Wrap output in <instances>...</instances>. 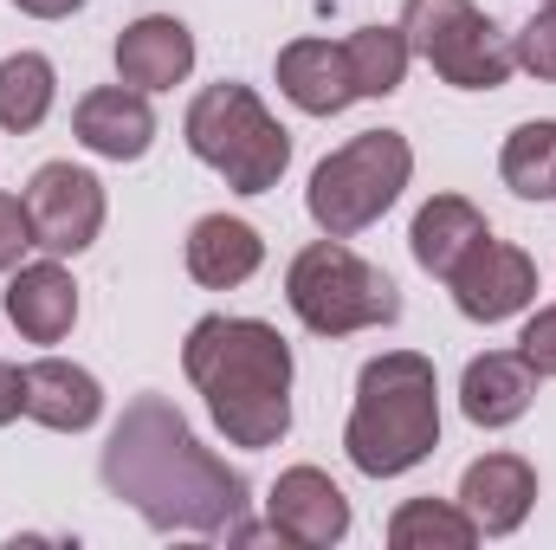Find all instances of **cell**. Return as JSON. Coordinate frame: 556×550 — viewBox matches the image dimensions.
I'll return each mask as SVG.
<instances>
[{
    "instance_id": "1",
    "label": "cell",
    "mask_w": 556,
    "mask_h": 550,
    "mask_svg": "<svg viewBox=\"0 0 556 550\" xmlns=\"http://www.w3.org/2000/svg\"><path fill=\"white\" fill-rule=\"evenodd\" d=\"M104 486L155 532L247 538V479L194 440L168 396H137L104 440Z\"/></svg>"
},
{
    "instance_id": "2",
    "label": "cell",
    "mask_w": 556,
    "mask_h": 550,
    "mask_svg": "<svg viewBox=\"0 0 556 550\" xmlns=\"http://www.w3.org/2000/svg\"><path fill=\"white\" fill-rule=\"evenodd\" d=\"M181 370L233 447H278L291 434V343L266 317H201Z\"/></svg>"
},
{
    "instance_id": "3",
    "label": "cell",
    "mask_w": 556,
    "mask_h": 550,
    "mask_svg": "<svg viewBox=\"0 0 556 550\" xmlns=\"http://www.w3.org/2000/svg\"><path fill=\"white\" fill-rule=\"evenodd\" d=\"M343 447L350 466L369 479H402L440 447V383L420 350H389L363 363Z\"/></svg>"
},
{
    "instance_id": "4",
    "label": "cell",
    "mask_w": 556,
    "mask_h": 550,
    "mask_svg": "<svg viewBox=\"0 0 556 550\" xmlns=\"http://www.w3.org/2000/svg\"><path fill=\"white\" fill-rule=\"evenodd\" d=\"M181 137H188V149L214 175H227L233 195H266V188H278V175L291 162L285 124L260 104L253 85H227V78L207 85V91H194V104L181 117Z\"/></svg>"
},
{
    "instance_id": "5",
    "label": "cell",
    "mask_w": 556,
    "mask_h": 550,
    "mask_svg": "<svg viewBox=\"0 0 556 550\" xmlns=\"http://www.w3.org/2000/svg\"><path fill=\"white\" fill-rule=\"evenodd\" d=\"M285 304L317 337H356V330H382V324L402 317L395 278L382 266H369L363 253H350L343 240H330V234L311 240L285 266Z\"/></svg>"
},
{
    "instance_id": "6",
    "label": "cell",
    "mask_w": 556,
    "mask_h": 550,
    "mask_svg": "<svg viewBox=\"0 0 556 550\" xmlns=\"http://www.w3.org/2000/svg\"><path fill=\"white\" fill-rule=\"evenodd\" d=\"M408 175H415V149H408L402 130H363V137H350L343 149H330L311 168L304 208L330 240H350V234L376 227L402 201Z\"/></svg>"
},
{
    "instance_id": "7",
    "label": "cell",
    "mask_w": 556,
    "mask_h": 550,
    "mask_svg": "<svg viewBox=\"0 0 556 550\" xmlns=\"http://www.w3.org/2000/svg\"><path fill=\"white\" fill-rule=\"evenodd\" d=\"M402 33H408V52L427 59L459 91H498L518 72L511 39L472 0H408L402 7Z\"/></svg>"
},
{
    "instance_id": "8",
    "label": "cell",
    "mask_w": 556,
    "mask_h": 550,
    "mask_svg": "<svg viewBox=\"0 0 556 550\" xmlns=\"http://www.w3.org/2000/svg\"><path fill=\"white\" fill-rule=\"evenodd\" d=\"M20 201H26V221H33V247H46L52 260L85 253L104 234V182L91 168L46 162V168H33Z\"/></svg>"
},
{
    "instance_id": "9",
    "label": "cell",
    "mask_w": 556,
    "mask_h": 550,
    "mask_svg": "<svg viewBox=\"0 0 556 550\" xmlns=\"http://www.w3.org/2000/svg\"><path fill=\"white\" fill-rule=\"evenodd\" d=\"M446 291H453V304H459L472 324H505V317H518V311L538 298V260H531L525 247L485 234V240L446 273Z\"/></svg>"
},
{
    "instance_id": "10",
    "label": "cell",
    "mask_w": 556,
    "mask_h": 550,
    "mask_svg": "<svg viewBox=\"0 0 556 550\" xmlns=\"http://www.w3.org/2000/svg\"><path fill=\"white\" fill-rule=\"evenodd\" d=\"M266 532L298 550H330L350 538V499L330 473L317 466H285L266 499Z\"/></svg>"
},
{
    "instance_id": "11",
    "label": "cell",
    "mask_w": 556,
    "mask_h": 550,
    "mask_svg": "<svg viewBox=\"0 0 556 550\" xmlns=\"http://www.w3.org/2000/svg\"><path fill=\"white\" fill-rule=\"evenodd\" d=\"M538 505V466L518 453H485L459 479V512L472 518L479 538H511Z\"/></svg>"
},
{
    "instance_id": "12",
    "label": "cell",
    "mask_w": 556,
    "mask_h": 550,
    "mask_svg": "<svg viewBox=\"0 0 556 550\" xmlns=\"http://www.w3.org/2000/svg\"><path fill=\"white\" fill-rule=\"evenodd\" d=\"M72 130L104 162H142L149 142H155L149 91H137V85H98V91H85L78 111H72Z\"/></svg>"
},
{
    "instance_id": "13",
    "label": "cell",
    "mask_w": 556,
    "mask_h": 550,
    "mask_svg": "<svg viewBox=\"0 0 556 550\" xmlns=\"http://www.w3.org/2000/svg\"><path fill=\"white\" fill-rule=\"evenodd\" d=\"M194 72V33L175 13H142L117 33V78L137 91H175Z\"/></svg>"
},
{
    "instance_id": "14",
    "label": "cell",
    "mask_w": 556,
    "mask_h": 550,
    "mask_svg": "<svg viewBox=\"0 0 556 550\" xmlns=\"http://www.w3.org/2000/svg\"><path fill=\"white\" fill-rule=\"evenodd\" d=\"M538 383H544V376H538L518 350H485V357H472L466 376H459V409H466L472 427H511V421H525Z\"/></svg>"
},
{
    "instance_id": "15",
    "label": "cell",
    "mask_w": 556,
    "mask_h": 550,
    "mask_svg": "<svg viewBox=\"0 0 556 550\" xmlns=\"http://www.w3.org/2000/svg\"><path fill=\"white\" fill-rule=\"evenodd\" d=\"M278 91L304 111V117H337L356 104V85H350V59L343 46L330 39H291L278 52Z\"/></svg>"
},
{
    "instance_id": "16",
    "label": "cell",
    "mask_w": 556,
    "mask_h": 550,
    "mask_svg": "<svg viewBox=\"0 0 556 550\" xmlns=\"http://www.w3.org/2000/svg\"><path fill=\"white\" fill-rule=\"evenodd\" d=\"M7 317L26 343H59L72 337L78 324V285L59 260H39V266H20L7 285Z\"/></svg>"
},
{
    "instance_id": "17",
    "label": "cell",
    "mask_w": 556,
    "mask_h": 550,
    "mask_svg": "<svg viewBox=\"0 0 556 550\" xmlns=\"http://www.w3.org/2000/svg\"><path fill=\"white\" fill-rule=\"evenodd\" d=\"M266 266V240L260 227L233 221V214H207L188 227V278L207 285V291H233Z\"/></svg>"
},
{
    "instance_id": "18",
    "label": "cell",
    "mask_w": 556,
    "mask_h": 550,
    "mask_svg": "<svg viewBox=\"0 0 556 550\" xmlns=\"http://www.w3.org/2000/svg\"><path fill=\"white\" fill-rule=\"evenodd\" d=\"M26 414L52 434H85L104 414V389L91 370H78L65 357H39V363H26Z\"/></svg>"
},
{
    "instance_id": "19",
    "label": "cell",
    "mask_w": 556,
    "mask_h": 550,
    "mask_svg": "<svg viewBox=\"0 0 556 550\" xmlns=\"http://www.w3.org/2000/svg\"><path fill=\"white\" fill-rule=\"evenodd\" d=\"M492 227H485V214L466 201V195H433L427 208L415 214V234H408V247H415L420 273L446 278L479 240H485Z\"/></svg>"
},
{
    "instance_id": "20",
    "label": "cell",
    "mask_w": 556,
    "mask_h": 550,
    "mask_svg": "<svg viewBox=\"0 0 556 550\" xmlns=\"http://www.w3.org/2000/svg\"><path fill=\"white\" fill-rule=\"evenodd\" d=\"M52 98H59V72L46 52H13L0 59V130L26 137L52 117Z\"/></svg>"
},
{
    "instance_id": "21",
    "label": "cell",
    "mask_w": 556,
    "mask_h": 550,
    "mask_svg": "<svg viewBox=\"0 0 556 550\" xmlns=\"http://www.w3.org/2000/svg\"><path fill=\"white\" fill-rule=\"evenodd\" d=\"M343 59H350L356 98H389V91H402L415 52H408V33L402 26H363V33L343 39Z\"/></svg>"
},
{
    "instance_id": "22",
    "label": "cell",
    "mask_w": 556,
    "mask_h": 550,
    "mask_svg": "<svg viewBox=\"0 0 556 550\" xmlns=\"http://www.w3.org/2000/svg\"><path fill=\"white\" fill-rule=\"evenodd\" d=\"M498 175H505L511 195H525V201H551L556 195V117L518 124V130L505 137Z\"/></svg>"
},
{
    "instance_id": "23",
    "label": "cell",
    "mask_w": 556,
    "mask_h": 550,
    "mask_svg": "<svg viewBox=\"0 0 556 550\" xmlns=\"http://www.w3.org/2000/svg\"><path fill=\"white\" fill-rule=\"evenodd\" d=\"M389 545L395 550H466V545H479V532L459 512V499H408L389 518Z\"/></svg>"
},
{
    "instance_id": "24",
    "label": "cell",
    "mask_w": 556,
    "mask_h": 550,
    "mask_svg": "<svg viewBox=\"0 0 556 550\" xmlns=\"http://www.w3.org/2000/svg\"><path fill=\"white\" fill-rule=\"evenodd\" d=\"M511 52H518V65H525L531 78L556 85V0H544V7L525 20V33L511 39Z\"/></svg>"
},
{
    "instance_id": "25",
    "label": "cell",
    "mask_w": 556,
    "mask_h": 550,
    "mask_svg": "<svg viewBox=\"0 0 556 550\" xmlns=\"http://www.w3.org/2000/svg\"><path fill=\"white\" fill-rule=\"evenodd\" d=\"M518 357H525L538 376H556V304H544V311L525 324V337H518Z\"/></svg>"
},
{
    "instance_id": "26",
    "label": "cell",
    "mask_w": 556,
    "mask_h": 550,
    "mask_svg": "<svg viewBox=\"0 0 556 550\" xmlns=\"http://www.w3.org/2000/svg\"><path fill=\"white\" fill-rule=\"evenodd\" d=\"M26 247H33V221H26V201H20V195H0V273H13Z\"/></svg>"
},
{
    "instance_id": "27",
    "label": "cell",
    "mask_w": 556,
    "mask_h": 550,
    "mask_svg": "<svg viewBox=\"0 0 556 550\" xmlns=\"http://www.w3.org/2000/svg\"><path fill=\"white\" fill-rule=\"evenodd\" d=\"M26 414V370L20 363H0V427Z\"/></svg>"
},
{
    "instance_id": "28",
    "label": "cell",
    "mask_w": 556,
    "mask_h": 550,
    "mask_svg": "<svg viewBox=\"0 0 556 550\" xmlns=\"http://www.w3.org/2000/svg\"><path fill=\"white\" fill-rule=\"evenodd\" d=\"M20 13H33V20H65V13H78L85 0H13Z\"/></svg>"
}]
</instances>
